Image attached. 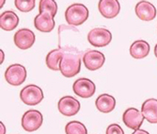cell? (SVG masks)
<instances>
[{
    "label": "cell",
    "instance_id": "obj_11",
    "mask_svg": "<svg viewBox=\"0 0 157 134\" xmlns=\"http://www.w3.org/2000/svg\"><path fill=\"white\" fill-rule=\"evenodd\" d=\"M58 107L61 114L65 116H74L80 110V103L76 98L67 95L59 99Z\"/></svg>",
    "mask_w": 157,
    "mask_h": 134
},
{
    "label": "cell",
    "instance_id": "obj_1",
    "mask_svg": "<svg viewBox=\"0 0 157 134\" xmlns=\"http://www.w3.org/2000/svg\"><path fill=\"white\" fill-rule=\"evenodd\" d=\"M82 52L73 47H64V53L59 63V71L66 78H73L80 72Z\"/></svg>",
    "mask_w": 157,
    "mask_h": 134
},
{
    "label": "cell",
    "instance_id": "obj_22",
    "mask_svg": "<svg viewBox=\"0 0 157 134\" xmlns=\"http://www.w3.org/2000/svg\"><path fill=\"white\" fill-rule=\"evenodd\" d=\"M14 4L20 11L28 12L34 9L36 1L35 0H15Z\"/></svg>",
    "mask_w": 157,
    "mask_h": 134
},
{
    "label": "cell",
    "instance_id": "obj_28",
    "mask_svg": "<svg viewBox=\"0 0 157 134\" xmlns=\"http://www.w3.org/2000/svg\"><path fill=\"white\" fill-rule=\"evenodd\" d=\"M4 3H5V1H1V8H2V6L4 5Z\"/></svg>",
    "mask_w": 157,
    "mask_h": 134
},
{
    "label": "cell",
    "instance_id": "obj_20",
    "mask_svg": "<svg viewBox=\"0 0 157 134\" xmlns=\"http://www.w3.org/2000/svg\"><path fill=\"white\" fill-rule=\"evenodd\" d=\"M65 132L66 134H88L87 128L78 121L69 122L65 127Z\"/></svg>",
    "mask_w": 157,
    "mask_h": 134
},
{
    "label": "cell",
    "instance_id": "obj_10",
    "mask_svg": "<svg viewBox=\"0 0 157 134\" xmlns=\"http://www.w3.org/2000/svg\"><path fill=\"white\" fill-rule=\"evenodd\" d=\"M144 120V116L136 108L127 109L122 115V121L125 126L132 129H139Z\"/></svg>",
    "mask_w": 157,
    "mask_h": 134
},
{
    "label": "cell",
    "instance_id": "obj_23",
    "mask_svg": "<svg viewBox=\"0 0 157 134\" xmlns=\"http://www.w3.org/2000/svg\"><path fill=\"white\" fill-rule=\"evenodd\" d=\"M106 134H124V131L120 125L111 124L106 128Z\"/></svg>",
    "mask_w": 157,
    "mask_h": 134
},
{
    "label": "cell",
    "instance_id": "obj_17",
    "mask_svg": "<svg viewBox=\"0 0 157 134\" xmlns=\"http://www.w3.org/2000/svg\"><path fill=\"white\" fill-rule=\"evenodd\" d=\"M96 108L98 111L104 113H109L111 112L116 107V100L115 97H113L110 95L103 94L99 95L95 102Z\"/></svg>",
    "mask_w": 157,
    "mask_h": 134
},
{
    "label": "cell",
    "instance_id": "obj_15",
    "mask_svg": "<svg viewBox=\"0 0 157 134\" xmlns=\"http://www.w3.org/2000/svg\"><path fill=\"white\" fill-rule=\"evenodd\" d=\"M19 25V17L12 10H7L0 15V27L5 31H11Z\"/></svg>",
    "mask_w": 157,
    "mask_h": 134
},
{
    "label": "cell",
    "instance_id": "obj_21",
    "mask_svg": "<svg viewBox=\"0 0 157 134\" xmlns=\"http://www.w3.org/2000/svg\"><path fill=\"white\" fill-rule=\"evenodd\" d=\"M39 12H50L53 16H56L58 12V4L54 0H40L39 5Z\"/></svg>",
    "mask_w": 157,
    "mask_h": 134
},
{
    "label": "cell",
    "instance_id": "obj_19",
    "mask_svg": "<svg viewBox=\"0 0 157 134\" xmlns=\"http://www.w3.org/2000/svg\"><path fill=\"white\" fill-rule=\"evenodd\" d=\"M64 53V47L50 51L46 56V65L53 71L59 70V63Z\"/></svg>",
    "mask_w": 157,
    "mask_h": 134
},
{
    "label": "cell",
    "instance_id": "obj_6",
    "mask_svg": "<svg viewBox=\"0 0 157 134\" xmlns=\"http://www.w3.org/2000/svg\"><path fill=\"white\" fill-rule=\"evenodd\" d=\"M5 79L7 82L13 86H19L23 84L26 79L25 67L17 63L9 66L5 72Z\"/></svg>",
    "mask_w": 157,
    "mask_h": 134
},
{
    "label": "cell",
    "instance_id": "obj_25",
    "mask_svg": "<svg viewBox=\"0 0 157 134\" xmlns=\"http://www.w3.org/2000/svg\"><path fill=\"white\" fill-rule=\"evenodd\" d=\"M0 129H1V133H0V134H5L6 133V128H5V125L2 122H0Z\"/></svg>",
    "mask_w": 157,
    "mask_h": 134
},
{
    "label": "cell",
    "instance_id": "obj_18",
    "mask_svg": "<svg viewBox=\"0 0 157 134\" xmlns=\"http://www.w3.org/2000/svg\"><path fill=\"white\" fill-rule=\"evenodd\" d=\"M150 44L144 40H138L134 42L130 47V55L136 59H143L150 53Z\"/></svg>",
    "mask_w": 157,
    "mask_h": 134
},
{
    "label": "cell",
    "instance_id": "obj_26",
    "mask_svg": "<svg viewBox=\"0 0 157 134\" xmlns=\"http://www.w3.org/2000/svg\"><path fill=\"white\" fill-rule=\"evenodd\" d=\"M0 55H1V62H0V63H1V64L3 63V62H4V58H5V55H4V51L1 49V50H0Z\"/></svg>",
    "mask_w": 157,
    "mask_h": 134
},
{
    "label": "cell",
    "instance_id": "obj_2",
    "mask_svg": "<svg viewBox=\"0 0 157 134\" xmlns=\"http://www.w3.org/2000/svg\"><path fill=\"white\" fill-rule=\"evenodd\" d=\"M89 18V10L83 4H73L67 8L65 19L69 25L80 26Z\"/></svg>",
    "mask_w": 157,
    "mask_h": 134
},
{
    "label": "cell",
    "instance_id": "obj_14",
    "mask_svg": "<svg viewBox=\"0 0 157 134\" xmlns=\"http://www.w3.org/2000/svg\"><path fill=\"white\" fill-rule=\"evenodd\" d=\"M136 13L142 21H151L156 16V8L149 1H140L136 6Z\"/></svg>",
    "mask_w": 157,
    "mask_h": 134
},
{
    "label": "cell",
    "instance_id": "obj_3",
    "mask_svg": "<svg viewBox=\"0 0 157 134\" xmlns=\"http://www.w3.org/2000/svg\"><path fill=\"white\" fill-rule=\"evenodd\" d=\"M21 100L28 106L38 105L44 99V92L41 89L34 84H29L22 89L20 93Z\"/></svg>",
    "mask_w": 157,
    "mask_h": 134
},
{
    "label": "cell",
    "instance_id": "obj_13",
    "mask_svg": "<svg viewBox=\"0 0 157 134\" xmlns=\"http://www.w3.org/2000/svg\"><path fill=\"white\" fill-rule=\"evenodd\" d=\"M55 16L50 12L39 13L34 19V26L39 31L41 32H51L55 28Z\"/></svg>",
    "mask_w": 157,
    "mask_h": 134
},
{
    "label": "cell",
    "instance_id": "obj_24",
    "mask_svg": "<svg viewBox=\"0 0 157 134\" xmlns=\"http://www.w3.org/2000/svg\"><path fill=\"white\" fill-rule=\"evenodd\" d=\"M132 134H150L148 131H146V130H144V129H136V130H135Z\"/></svg>",
    "mask_w": 157,
    "mask_h": 134
},
{
    "label": "cell",
    "instance_id": "obj_9",
    "mask_svg": "<svg viewBox=\"0 0 157 134\" xmlns=\"http://www.w3.org/2000/svg\"><path fill=\"white\" fill-rule=\"evenodd\" d=\"M35 39L34 32L28 28H21L14 34V43L23 50L30 48L35 43Z\"/></svg>",
    "mask_w": 157,
    "mask_h": 134
},
{
    "label": "cell",
    "instance_id": "obj_5",
    "mask_svg": "<svg viewBox=\"0 0 157 134\" xmlns=\"http://www.w3.org/2000/svg\"><path fill=\"white\" fill-rule=\"evenodd\" d=\"M44 122L42 114L36 110H29L22 117V127L25 131L32 132L39 129Z\"/></svg>",
    "mask_w": 157,
    "mask_h": 134
},
{
    "label": "cell",
    "instance_id": "obj_12",
    "mask_svg": "<svg viewBox=\"0 0 157 134\" xmlns=\"http://www.w3.org/2000/svg\"><path fill=\"white\" fill-rule=\"evenodd\" d=\"M98 9L104 17L112 19L119 14L121 6L118 0H101L98 4Z\"/></svg>",
    "mask_w": 157,
    "mask_h": 134
},
{
    "label": "cell",
    "instance_id": "obj_7",
    "mask_svg": "<svg viewBox=\"0 0 157 134\" xmlns=\"http://www.w3.org/2000/svg\"><path fill=\"white\" fill-rule=\"evenodd\" d=\"M73 90L75 94L82 98H90L91 97L96 91V86L92 80L81 78L75 81L73 85Z\"/></svg>",
    "mask_w": 157,
    "mask_h": 134
},
{
    "label": "cell",
    "instance_id": "obj_8",
    "mask_svg": "<svg viewBox=\"0 0 157 134\" xmlns=\"http://www.w3.org/2000/svg\"><path fill=\"white\" fill-rule=\"evenodd\" d=\"M82 59L86 68L90 71H95L104 65L105 57L102 52L98 50H89L83 55Z\"/></svg>",
    "mask_w": 157,
    "mask_h": 134
},
{
    "label": "cell",
    "instance_id": "obj_27",
    "mask_svg": "<svg viewBox=\"0 0 157 134\" xmlns=\"http://www.w3.org/2000/svg\"><path fill=\"white\" fill-rule=\"evenodd\" d=\"M154 55H155V57L157 58V44H156L155 47H154Z\"/></svg>",
    "mask_w": 157,
    "mask_h": 134
},
{
    "label": "cell",
    "instance_id": "obj_4",
    "mask_svg": "<svg viewBox=\"0 0 157 134\" xmlns=\"http://www.w3.org/2000/svg\"><path fill=\"white\" fill-rule=\"evenodd\" d=\"M88 40L90 44L96 47H104L110 43L112 34L105 27H95L89 32Z\"/></svg>",
    "mask_w": 157,
    "mask_h": 134
},
{
    "label": "cell",
    "instance_id": "obj_16",
    "mask_svg": "<svg viewBox=\"0 0 157 134\" xmlns=\"http://www.w3.org/2000/svg\"><path fill=\"white\" fill-rule=\"evenodd\" d=\"M141 112L148 122L157 124V99H147L142 104Z\"/></svg>",
    "mask_w": 157,
    "mask_h": 134
}]
</instances>
